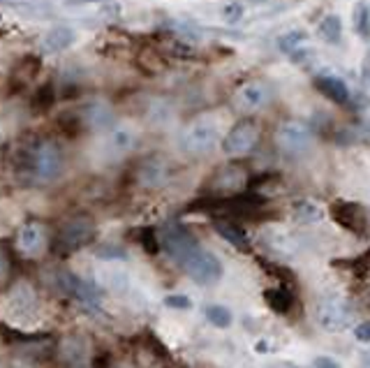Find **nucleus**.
Listing matches in <instances>:
<instances>
[{
    "mask_svg": "<svg viewBox=\"0 0 370 368\" xmlns=\"http://www.w3.org/2000/svg\"><path fill=\"white\" fill-rule=\"evenodd\" d=\"M167 178H169V167L160 158H150L139 167V183L144 188H160L167 183Z\"/></svg>",
    "mask_w": 370,
    "mask_h": 368,
    "instance_id": "obj_16",
    "label": "nucleus"
},
{
    "mask_svg": "<svg viewBox=\"0 0 370 368\" xmlns=\"http://www.w3.org/2000/svg\"><path fill=\"white\" fill-rule=\"evenodd\" d=\"M100 257H118V260H123L125 257V252L123 250H116V248H104V250H100Z\"/></svg>",
    "mask_w": 370,
    "mask_h": 368,
    "instance_id": "obj_34",
    "label": "nucleus"
},
{
    "mask_svg": "<svg viewBox=\"0 0 370 368\" xmlns=\"http://www.w3.org/2000/svg\"><path fill=\"white\" fill-rule=\"evenodd\" d=\"M331 218H334L340 228H345L354 234H364L368 230V215L361 204L354 202H336L331 206Z\"/></svg>",
    "mask_w": 370,
    "mask_h": 368,
    "instance_id": "obj_11",
    "label": "nucleus"
},
{
    "mask_svg": "<svg viewBox=\"0 0 370 368\" xmlns=\"http://www.w3.org/2000/svg\"><path fill=\"white\" fill-rule=\"evenodd\" d=\"M264 299H267V304H269V308L273 310V313H278V315L289 313V308H292V304H294L292 292L284 290V287L267 290V292H264Z\"/></svg>",
    "mask_w": 370,
    "mask_h": 368,
    "instance_id": "obj_21",
    "label": "nucleus"
},
{
    "mask_svg": "<svg viewBox=\"0 0 370 368\" xmlns=\"http://www.w3.org/2000/svg\"><path fill=\"white\" fill-rule=\"evenodd\" d=\"M0 144H3V130H0Z\"/></svg>",
    "mask_w": 370,
    "mask_h": 368,
    "instance_id": "obj_36",
    "label": "nucleus"
},
{
    "mask_svg": "<svg viewBox=\"0 0 370 368\" xmlns=\"http://www.w3.org/2000/svg\"><path fill=\"white\" fill-rule=\"evenodd\" d=\"M37 295L31 285H26V282H19V285L12 290V295L7 299V310L9 315L19 322H28V320H33L37 315Z\"/></svg>",
    "mask_w": 370,
    "mask_h": 368,
    "instance_id": "obj_10",
    "label": "nucleus"
},
{
    "mask_svg": "<svg viewBox=\"0 0 370 368\" xmlns=\"http://www.w3.org/2000/svg\"><path fill=\"white\" fill-rule=\"evenodd\" d=\"M294 218H297L299 223L312 225V223H319L322 220V211H319V206H315L312 202L301 200V202L294 204Z\"/></svg>",
    "mask_w": 370,
    "mask_h": 368,
    "instance_id": "obj_23",
    "label": "nucleus"
},
{
    "mask_svg": "<svg viewBox=\"0 0 370 368\" xmlns=\"http://www.w3.org/2000/svg\"><path fill=\"white\" fill-rule=\"evenodd\" d=\"M141 245H146L148 252H158V248H160L158 234L153 230H144V232H141Z\"/></svg>",
    "mask_w": 370,
    "mask_h": 368,
    "instance_id": "obj_30",
    "label": "nucleus"
},
{
    "mask_svg": "<svg viewBox=\"0 0 370 368\" xmlns=\"http://www.w3.org/2000/svg\"><path fill=\"white\" fill-rule=\"evenodd\" d=\"M46 248V230L42 223L31 220L26 223L16 234V250L26 257H37Z\"/></svg>",
    "mask_w": 370,
    "mask_h": 368,
    "instance_id": "obj_12",
    "label": "nucleus"
},
{
    "mask_svg": "<svg viewBox=\"0 0 370 368\" xmlns=\"http://www.w3.org/2000/svg\"><path fill=\"white\" fill-rule=\"evenodd\" d=\"M317 35L329 44L340 42V37H343V21H340V16L338 14H327L317 26Z\"/></svg>",
    "mask_w": 370,
    "mask_h": 368,
    "instance_id": "obj_22",
    "label": "nucleus"
},
{
    "mask_svg": "<svg viewBox=\"0 0 370 368\" xmlns=\"http://www.w3.org/2000/svg\"><path fill=\"white\" fill-rule=\"evenodd\" d=\"M308 40L306 33H299V31H292L287 35H282L278 40V46L284 51V53H294L297 49H301V44Z\"/></svg>",
    "mask_w": 370,
    "mask_h": 368,
    "instance_id": "obj_26",
    "label": "nucleus"
},
{
    "mask_svg": "<svg viewBox=\"0 0 370 368\" xmlns=\"http://www.w3.org/2000/svg\"><path fill=\"white\" fill-rule=\"evenodd\" d=\"M259 141V126L255 121H241L227 132V135L220 139L225 155H232V158H241V155H248L250 150L257 146Z\"/></svg>",
    "mask_w": 370,
    "mask_h": 368,
    "instance_id": "obj_6",
    "label": "nucleus"
},
{
    "mask_svg": "<svg viewBox=\"0 0 370 368\" xmlns=\"http://www.w3.org/2000/svg\"><path fill=\"white\" fill-rule=\"evenodd\" d=\"M95 239V223L91 218H74L58 232L56 248L61 252H74L81 250Z\"/></svg>",
    "mask_w": 370,
    "mask_h": 368,
    "instance_id": "obj_8",
    "label": "nucleus"
},
{
    "mask_svg": "<svg viewBox=\"0 0 370 368\" xmlns=\"http://www.w3.org/2000/svg\"><path fill=\"white\" fill-rule=\"evenodd\" d=\"M135 141H137L135 130L128 128V126H116V128H111V132H109L107 146L116 155H123V153H128V150H132Z\"/></svg>",
    "mask_w": 370,
    "mask_h": 368,
    "instance_id": "obj_18",
    "label": "nucleus"
},
{
    "mask_svg": "<svg viewBox=\"0 0 370 368\" xmlns=\"http://www.w3.org/2000/svg\"><path fill=\"white\" fill-rule=\"evenodd\" d=\"M165 306H169V308H178V310H187L190 306H192V301H190L187 297H183V295H169V297L165 299Z\"/></svg>",
    "mask_w": 370,
    "mask_h": 368,
    "instance_id": "obj_29",
    "label": "nucleus"
},
{
    "mask_svg": "<svg viewBox=\"0 0 370 368\" xmlns=\"http://www.w3.org/2000/svg\"><path fill=\"white\" fill-rule=\"evenodd\" d=\"M14 169L21 178L35 183H51L61 178L65 169V158L61 146L51 139H31L16 150Z\"/></svg>",
    "mask_w": 370,
    "mask_h": 368,
    "instance_id": "obj_1",
    "label": "nucleus"
},
{
    "mask_svg": "<svg viewBox=\"0 0 370 368\" xmlns=\"http://www.w3.org/2000/svg\"><path fill=\"white\" fill-rule=\"evenodd\" d=\"M269 98H271V93H269L267 83L264 81H248V83H243L239 91H236L234 102L241 111L250 114V111H257V109H262L264 105H267Z\"/></svg>",
    "mask_w": 370,
    "mask_h": 368,
    "instance_id": "obj_14",
    "label": "nucleus"
},
{
    "mask_svg": "<svg viewBox=\"0 0 370 368\" xmlns=\"http://www.w3.org/2000/svg\"><path fill=\"white\" fill-rule=\"evenodd\" d=\"M276 141L278 146L289 155H301L312 146V130L303 121H284L276 130Z\"/></svg>",
    "mask_w": 370,
    "mask_h": 368,
    "instance_id": "obj_7",
    "label": "nucleus"
},
{
    "mask_svg": "<svg viewBox=\"0 0 370 368\" xmlns=\"http://www.w3.org/2000/svg\"><path fill=\"white\" fill-rule=\"evenodd\" d=\"M111 121H113L111 109L107 105H102V102H93V105L83 109V126L86 128L100 130V128L111 126Z\"/></svg>",
    "mask_w": 370,
    "mask_h": 368,
    "instance_id": "obj_19",
    "label": "nucleus"
},
{
    "mask_svg": "<svg viewBox=\"0 0 370 368\" xmlns=\"http://www.w3.org/2000/svg\"><path fill=\"white\" fill-rule=\"evenodd\" d=\"M354 338L361 343H370V322H361L354 327Z\"/></svg>",
    "mask_w": 370,
    "mask_h": 368,
    "instance_id": "obj_31",
    "label": "nucleus"
},
{
    "mask_svg": "<svg viewBox=\"0 0 370 368\" xmlns=\"http://www.w3.org/2000/svg\"><path fill=\"white\" fill-rule=\"evenodd\" d=\"M222 139L220 126L211 118H199L192 126L185 130V135L181 139V146L185 153L190 155H206L217 146V141Z\"/></svg>",
    "mask_w": 370,
    "mask_h": 368,
    "instance_id": "obj_2",
    "label": "nucleus"
},
{
    "mask_svg": "<svg viewBox=\"0 0 370 368\" xmlns=\"http://www.w3.org/2000/svg\"><path fill=\"white\" fill-rule=\"evenodd\" d=\"M158 241H160V248H163L176 264H181L190 252L199 248V243L192 237V232L178 223H167L165 228L160 230Z\"/></svg>",
    "mask_w": 370,
    "mask_h": 368,
    "instance_id": "obj_4",
    "label": "nucleus"
},
{
    "mask_svg": "<svg viewBox=\"0 0 370 368\" xmlns=\"http://www.w3.org/2000/svg\"><path fill=\"white\" fill-rule=\"evenodd\" d=\"M354 28L364 40H370V9L366 3L356 5V9H354Z\"/></svg>",
    "mask_w": 370,
    "mask_h": 368,
    "instance_id": "obj_25",
    "label": "nucleus"
},
{
    "mask_svg": "<svg viewBox=\"0 0 370 368\" xmlns=\"http://www.w3.org/2000/svg\"><path fill=\"white\" fill-rule=\"evenodd\" d=\"M181 267L185 269V273L199 285H213L222 278V264L215 257L213 252L204 250L202 245L195 248L187 257L181 262Z\"/></svg>",
    "mask_w": 370,
    "mask_h": 368,
    "instance_id": "obj_3",
    "label": "nucleus"
},
{
    "mask_svg": "<svg viewBox=\"0 0 370 368\" xmlns=\"http://www.w3.org/2000/svg\"><path fill=\"white\" fill-rule=\"evenodd\" d=\"M77 42V31L70 26H53L49 28L42 40H40V49L44 53H61L65 49H70V46Z\"/></svg>",
    "mask_w": 370,
    "mask_h": 368,
    "instance_id": "obj_15",
    "label": "nucleus"
},
{
    "mask_svg": "<svg viewBox=\"0 0 370 368\" xmlns=\"http://www.w3.org/2000/svg\"><path fill=\"white\" fill-rule=\"evenodd\" d=\"M206 320L217 329H227L232 324V313H230V308H225V306H208Z\"/></svg>",
    "mask_w": 370,
    "mask_h": 368,
    "instance_id": "obj_24",
    "label": "nucleus"
},
{
    "mask_svg": "<svg viewBox=\"0 0 370 368\" xmlns=\"http://www.w3.org/2000/svg\"><path fill=\"white\" fill-rule=\"evenodd\" d=\"M361 79H364V83L370 88V49L366 51V56H364V63H361Z\"/></svg>",
    "mask_w": 370,
    "mask_h": 368,
    "instance_id": "obj_32",
    "label": "nucleus"
},
{
    "mask_svg": "<svg viewBox=\"0 0 370 368\" xmlns=\"http://www.w3.org/2000/svg\"><path fill=\"white\" fill-rule=\"evenodd\" d=\"M315 317H317V322L327 329V332L336 334V332H345V329L352 327L354 313H352V306H349L345 299L324 297L317 304Z\"/></svg>",
    "mask_w": 370,
    "mask_h": 368,
    "instance_id": "obj_5",
    "label": "nucleus"
},
{
    "mask_svg": "<svg viewBox=\"0 0 370 368\" xmlns=\"http://www.w3.org/2000/svg\"><path fill=\"white\" fill-rule=\"evenodd\" d=\"M58 354L63 368H91V343L83 336H68Z\"/></svg>",
    "mask_w": 370,
    "mask_h": 368,
    "instance_id": "obj_13",
    "label": "nucleus"
},
{
    "mask_svg": "<svg viewBox=\"0 0 370 368\" xmlns=\"http://www.w3.org/2000/svg\"><path fill=\"white\" fill-rule=\"evenodd\" d=\"M220 16H222V21H225L227 26H236V24H241V21H243V16H245V7H243L241 3H227V5L222 7Z\"/></svg>",
    "mask_w": 370,
    "mask_h": 368,
    "instance_id": "obj_27",
    "label": "nucleus"
},
{
    "mask_svg": "<svg viewBox=\"0 0 370 368\" xmlns=\"http://www.w3.org/2000/svg\"><path fill=\"white\" fill-rule=\"evenodd\" d=\"M215 232L220 234V237H222L225 241H230V243L234 245V248L248 250V245H250L248 234H245L236 223H230V220H217V223H215Z\"/></svg>",
    "mask_w": 370,
    "mask_h": 368,
    "instance_id": "obj_20",
    "label": "nucleus"
},
{
    "mask_svg": "<svg viewBox=\"0 0 370 368\" xmlns=\"http://www.w3.org/2000/svg\"><path fill=\"white\" fill-rule=\"evenodd\" d=\"M315 368H340V364L336 359H331V357H317Z\"/></svg>",
    "mask_w": 370,
    "mask_h": 368,
    "instance_id": "obj_33",
    "label": "nucleus"
},
{
    "mask_svg": "<svg viewBox=\"0 0 370 368\" xmlns=\"http://www.w3.org/2000/svg\"><path fill=\"white\" fill-rule=\"evenodd\" d=\"M53 102V91H51V86H44V88H40L35 93V109L37 111H44L46 107H49Z\"/></svg>",
    "mask_w": 370,
    "mask_h": 368,
    "instance_id": "obj_28",
    "label": "nucleus"
},
{
    "mask_svg": "<svg viewBox=\"0 0 370 368\" xmlns=\"http://www.w3.org/2000/svg\"><path fill=\"white\" fill-rule=\"evenodd\" d=\"M317 88L324 93L329 100H334L336 105H345V102L349 100V86L340 77H336V74L319 77L317 79Z\"/></svg>",
    "mask_w": 370,
    "mask_h": 368,
    "instance_id": "obj_17",
    "label": "nucleus"
},
{
    "mask_svg": "<svg viewBox=\"0 0 370 368\" xmlns=\"http://www.w3.org/2000/svg\"><path fill=\"white\" fill-rule=\"evenodd\" d=\"M95 3H104V0H65L68 7H81V5H95Z\"/></svg>",
    "mask_w": 370,
    "mask_h": 368,
    "instance_id": "obj_35",
    "label": "nucleus"
},
{
    "mask_svg": "<svg viewBox=\"0 0 370 368\" xmlns=\"http://www.w3.org/2000/svg\"><path fill=\"white\" fill-rule=\"evenodd\" d=\"M61 290L65 292L68 297H72L74 301H79V304L86 308V310H95V308H100V301H102V292L100 287L95 285V282L91 280H83L79 276H74V273L70 271H65L61 273Z\"/></svg>",
    "mask_w": 370,
    "mask_h": 368,
    "instance_id": "obj_9",
    "label": "nucleus"
}]
</instances>
